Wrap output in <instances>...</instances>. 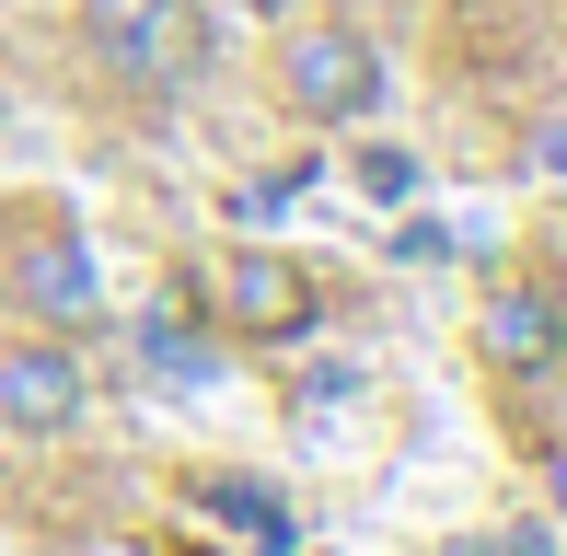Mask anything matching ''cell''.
Returning <instances> with one entry per match:
<instances>
[{
	"label": "cell",
	"instance_id": "cell-1",
	"mask_svg": "<svg viewBox=\"0 0 567 556\" xmlns=\"http://www.w3.org/2000/svg\"><path fill=\"white\" fill-rule=\"evenodd\" d=\"M82 23L127 93H186L209 70V12L197 0H82Z\"/></svg>",
	"mask_w": 567,
	"mask_h": 556
},
{
	"label": "cell",
	"instance_id": "cell-2",
	"mask_svg": "<svg viewBox=\"0 0 567 556\" xmlns=\"http://www.w3.org/2000/svg\"><path fill=\"white\" fill-rule=\"evenodd\" d=\"M278 70H290V105H301V116H371V105H382V59L348 35V23H313Z\"/></svg>",
	"mask_w": 567,
	"mask_h": 556
},
{
	"label": "cell",
	"instance_id": "cell-3",
	"mask_svg": "<svg viewBox=\"0 0 567 556\" xmlns=\"http://www.w3.org/2000/svg\"><path fill=\"white\" fill-rule=\"evenodd\" d=\"M475 348H486V371H556L567 360V301L556 290H533V278H509V290H486V313H475Z\"/></svg>",
	"mask_w": 567,
	"mask_h": 556
},
{
	"label": "cell",
	"instance_id": "cell-4",
	"mask_svg": "<svg viewBox=\"0 0 567 556\" xmlns=\"http://www.w3.org/2000/svg\"><path fill=\"white\" fill-rule=\"evenodd\" d=\"M220 313L244 325V337H301V325H313V278L290 256H267V244H244V256L220 267Z\"/></svg>",
	"mask_w": 567,
	"mask_h": 556
},
{
	"label": "cell",
	"instance_id": "cell-5",
	"mask_svg": "<svg viewBox=\"0 0 567 556\" xmlns=\"http://www.w3.org/2000/svg\"><path fill=\"white\" fill-rule=\"evenodd\" d=\"M0 418L12 429H70L82 418V360L70 348H0Z\"/></svg>",
	"mask_w": 567,
	"mask_h": 556
},
{
	"label": "cell",
	"instance_id": "cell-6",
	"mask_svg": "<svg viewBox=\"0 0 567 556\" xmlns=\"http://www.w3.org/2000/svg\"><path fill=\"white\" fill-rule=\"evenodd\" d=\"M12 290H23V313H93V256H82L70 233H47L35 256H23Z\"/></svg>",
	"mask_w": 567,
	"mask_h": 556
},
{
	"label": "cell",
	"instance_id": "cell-7",
	"mask_svg": "<svg viewBox=\"0 0 567 556\" xmlns=\"http://www.w3.org/2000/svg\"><path fill=\"white\" fill-rule=\"evenodd\" d=\"M209 522H220V534H244V545H290V511H278L267 487H244V475H220V487H209Z\"/></svg>",
	"mask_w": 567,
	"mask_h": 556
},
{
	"label": "cell",
	"instance_id": "cell-8",
	"mask_svg": "<svg viewBox=\"0 0 567 556\" xmlns=\"http://www.w3.org/2000/svg\"><path fill=\"white\" fill-rule=\"evenodd\" d=\"M140 360L163 371V383H186V394H209V337H186V325H140Z\"/></svg>",
	"mask_w": 567,
	"mask_h": 556
},
{
	"label": "cell",
	"instance_id": "cell-9",
	"mask_svg": "<svg viewBox=\"0 0 567 556\" xmlns=\"http://www.w3.org/2000/svg\"><path fill=\"white\" fill-rule=\"evenodd\" d=\"M359 186L371 197H417V151H359Z\"/></svg>",
	"mask_w": 567,
	"mask_h": 556
},
{
	"label": "cell",
	"instance_id": "cell-10",
	"mask_svg": "<svg viewBox=\"0 0 567 556\" xmlns=\"http://www.w3.org/2000/svg\"><path fill=\"white\" fill-rule=\"evenodd\" d=\"M545 174H567V116H556V128H545Z\"/></svg>",
	"mask_w": 567,
	"mask_h": 556
},
{
	"label": "cell",
	"instance_id": "cell-11",
	"mask_svg": "<svg viewBox=\"0 0 567 556\" xmlns=\"http://www.w3.org/2000/svg\"><path fill=\"white\" fill-rule=\"evenodd\" d=\"M545 475H556V498H567V452H556V464H545Z\"/></svg>",
	"mask_w": 567,
	"mask_h": 556
},
{
	"label": "cell",
	"instance_id": "cell-12",
	"mask_svg": "<svg viewBox=\"0 0 567 556\" xmlns=\"http://www.w3.org/2000/svg\"><path fill=\"white\" fill-rule=\"evenodd\" d=\"M244 12H290V0H244Z\"/></svg>",
	"mask_w": 567,
	"mask_h": 556
}]
</instances>
